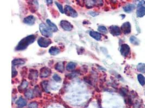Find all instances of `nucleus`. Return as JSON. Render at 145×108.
I'll return each instance as SVG.
<instances>
[{"label": "nucleus", "instance_id": "obj_15", "mask_svg": "<svg viewBox=\"0 0 145 108\" xmlns=\"http://www.w3.org/2000/svg\"><path fill=\"white\" fill-rule=\"evenodd\" d=\"M16 104L18 105V106L20 108H23L27 105V101L22 97L19 98V99L16 102Z\"/></svg>", "mask_w": 145, "mask_h": 108}, {"label": "nucleus", "instance_id": "obj_10", "mask_svg": "<svg viewBox=\"0 0 145 108\" xmlns=\"http://www.w3.org/2000/svg\"><path fill=\"white\" fill-rule=\"evenodd\" d=\"M23 23L29 26H32L35 22V17L33 15H29L23 19Z\"/></svg>", "mask_w": 145, "mask_h": 108}, {"label": "nucleus", "instance_id": "obj_5", "mask_svg": "<svg viewBox=\"0 0 145 108\" xmlns=\"http://www.w3.org/2000/svg\"><path fill=\"white\" fill-rule=\"evenodd\" d=\"M60 26L65 31H71L73 28L72 24L69 22L65 20H62L60 22Z\"/></svg>", "mask_w": 145, "mask_h": 108}, {"label": "nucleus", "instance_id": "obj_24", "mask_svg": "<svg viewBox=\"0 0 145 108\" xmlns=\"http://www.w3.org/2000/svg\"><path fill=\"white\" fill-rule=\"evenodd\" d=\"M43 90L46 92H48V82L47 81H43L41 83Z\"/></svg>", "mask_w": 145, "mask_h": 108}, {"label": "nucleus", "instance_id": "obj_22", "mask_svg": "<svg viewBox=\"0 0 145 108\" xmlns=\"http://www.w3.org/2000/svg\"><path fill=\"white\" fill-rule=\"evenodd\" d=\"M138 80L141 85L144 86L145 85V77L143 75L139 74L138 75Z\"/></svg>", "mask_w": 145, "mask_h": 108}, {"label": "nucleus", "instance_id": "obj_6", "mask_svg": "<svg viewBox=\"0 0 145 108\" xmlns=\"http://www.w3.org/2000/svg\"><path fill=\"white\" fill-rule=\"evenodd\" d=\"M110 34L114 36H120L122 33L121 28L117 26H111L109 28Z\"/></svg>", "mask_w": 145, "mask_h": 108}, {"label": "nucleus", "instance_id": "obj_32", "mask_svg": "<svg viewBox=\"0 0 145 108\" xmlns=\"http://www.w3.org/2000/svg\"><path fill=\"white\" fill-rule=\"evenodd\" d=\"M18 75V71L14 67L12 68V77H15L16 75Z\"/></svg>", "mask_w": 145, "mask_h": 108}, {"label": "nucleus", "instance_id": "obj_18", "mask_svg": "<svg viewBox=\"0 0 145 108\" xmlns=\"http://www.w3.org/2000/svg\"><path fill=\"white\" fill-rule=\"evenodd\" d=\"M55 69L60 72H63L64 70V64L62 62H58L55 66Z\"/></svg>", "mask_w": 145, "mask_h": 108}, {"label": "nucleus", "instance_id": "obj_16", "mask_svg": "<svg viewBox=\"0 0 145 108\" xmlns=\"http://www.w3.org/2000/svg\"><path fill=\"white\" fill-rule=\"evenodd\" d=\"M61 51H60V49L57 47H52L50 50H49V53H50L51 55H53L55 56L58 55V54L60 53Z\"/></svg>", "mask_w": 145, "mask_h": 108}, {"label": "nucleus", "instance_id": "obj_17", "mask_svg": "<svg viewBox=\"0 0 145 108\" xmlns=\"http://www.w3.org/2000/svg\"><path fill=\"white\" fill-rule=\"evenodd\" d=\"M38 75V72L37 70L31 69L30 70V74L29 75V80H36Z\"/></svg>", "mask_w": 145, "mask_h": 108}, {"label": "nucleus", "instance_id": "obj_4", "mask_svg": "<svg viewBox=\"0 0 145 108\" xmlns=\"http://www.w3.org/2000/svg\"><path fill=\"white\" fill-rule=\"evenodd\" d=\"M51 43V40L48 38L41 37L38 40V44L40 47L42 48H47Z\"/></svg>", "mask_w": 145, "mask_h": 108}, {"label": "nucleus", "instance_id": "obj_2", "mask_svg": "<svg viewBox=\"0 0 145 108\" xmlns=\"http://www.w3.org/2000/svg\"><path fill=\"white\" fill-rule=\"evenodd\" d=\"M39 30L41 35L46 38H48L53 36L52 32L50 28L46 26L44 23H41L40 24Z\"/></svg>", "mask_w": 145, "mask_h": 108}, {"label": "nucleus", "instance_id": "obj_23", "mask_svg": "<svg viewBox=\"0 0 145 108\" xmlns=\"http://www.w3.org/2000/svg\"><path fill=\"white\" fill-rule=\"evenodd\" d=\"M138 71L141 73H145V64L144 63H139L137 66Z\"/></svg>", "mask_w": 145, "mask_h": 108}, {"label": "nucleus", "instance_id": "obj_34", "mask_svg": "<svg viewBox=\"0 0 145 108\" xmlns=\"http://www.w3.org/2000/svg\"><path fill=\"white\" fill-rule=\"evenodd\" d=\"M47 2V3H52V1H46Z\"/></svg>", "mask_w": 145, "mask_h": 108}, {"label": "nucleus", "instance_id": "obj_29", "mask_svg": "<svg viewBox=\"0 0 145 108\" xmlns=\"http://www.w3.org/2000/svg\"><path fill=\"white\" fill-rule=\"evenodd\" d=\"M53 80L57 82H60L62 81L61 77H60L58 75H57L56 74H54V75L53 76Z\"/></svg>", "mask_w": 145, "mask_h": 108}, {"label": "nucleus", "instance_id": "obj_19", "mask_svg": "<svg viewBox=\"0 0 145 108\" xmlns=\"http://www.w3.org/2000/svg\"><path fill=\"white\" fill-rule=\"evenodd\" d=\"M76 67V64L74 62H69L66 66V69L69 71H72L75 69Z\"/></svg>", "mask_w": 145, "mask_h": 108}, {"label": "nucleus", "instance_id": "obj_8", "mask_svg": "<svg viewBox=\"0 0 145 108\" xmlns=\"http://www.w3.org/2000/svg\"><path fill=\"white\" fill-rule=\"evenodd\" d=\"M120 53L124 57H127L130 53V47L127 44H123L120 48Z\"/></svg>", "mask_w": 145, "mask_h": 108}, {"label": "nucleus", "instance_id": "obj_9", "mask_svg": "<svg viewBox=\"0 0 145 108\" xmlns=\"http://www.w3.org/2000/svg\"><path fill=\"white\" fill-rule=\"evenodd\" d=\"M51 74V70L47 67H43L41 69L40 72V76L41 78H46L50 76Z\"/></svg>", "mask_w": 145, "mask_h": 108}, {"label": "nucleus", "instance_id": "obj_1", "mask_svg": "<svg viewBox=\"0 0 145 108\" xmlns=\"http://www.w3.org/2000/svg\"><path fill=\"white\" fill-rule=\"evenodd\" d=\"M35 39H36V37L34 35H29V36L23 38L19 42L18 45L15 48V50L19 51L26 49L29 45L32 44L35 41Z\"/></svg>", "mask_w": 145, "mask_h": 108}, {"label": "nucleus", "instance_id": "obj_25", "mask_svg": "<svg viewBox=\"0 0 145 108\" xmlns=\"http://www.w3.org/2000/svg\"><path fill=\"white\" fill-rule=\"evenodd\" d=\"M87 2H88L86 3V7L88 8H92L96 4L100 3L96 2L97 1H87Z\"/></svg>", "mask_w": 145, "mask_h": 108}, {"label": "nucleus", "instance_id": "obj_30", "mask_svg": "<svg viewBox=\"0 0 145 108\" xmlns=\"http://www.w3.org/2000/svg\"><path fill=\"white\" fill-rule=\"evenodd\" d=\"M38 104L36 102H32L28 105V108H37Z\"/></svg>", "mask_w": 145, "mask_h": 108}, {"label": "nucleus", "instance_id": "obj_12", "mask_svg": "<svg viewBox=\"0 0 145 108\" xmlns=\"http://www.w3.org/2000/svg\"><path fill=\"white\" fill-rule=\"evenodd\" d=\"M136 15L139 17H143L145 15V7L143 6H139L136 10Z\"/></svg>", "mask_w": 145, "mask_h": 108}, {"label": "nucleus", "instance_id": "obj_11", "mask_svg": "<svg viewBox=\"0 0 145 108\" xmlns=\"http://www.w3.org/2000/svg\"><path fill=\"white\" fill-rule=\"evenodd\" d=\"M46 23L47 24L48 28H50L51 31L57 32V31H58V27H57V26L55 24H54L53 22H52L50 21V20L47 19V20H46Z\"/></svg>", "mask_w": 145, "mask_h": 108}, {"label": "nucleus", "instance_id": "obj_7", "mask_svg": "<svg viewBox=\"0 0 145 108\" xmlns=\"http://www.w3.org/2000/svg\"><path fill=\"white\" fill-rule=\"evenodd\" d=\"M131 24L129 22H126L122 24L121 27V30L122 32L124 34L127 35L130 33L131 32Z\"/></svg>", "mask_w": 145, "mask_h": 108}, {"label": "nucleus", "instance_id": "obj_26", "mask_svg": "<svg viewBox=\"0 0 145 108\" xmlns=\"http://www.w3.org/2000/svg\"><path fill=\"white\" fill-rule=\"evenodd\" d=\"M98 31L100 32H102V33L103 34H106L108 32L107 29H106L105 27L103 26H101L98 27Z\"/></svg>", "mask_w": 145, "mask_h": 108}, {"label": "nucleus", "instance_id": "obj_28", "mask_svg": "<svg viewBox=\"0 0 145 108\" xmlns=\"http://www.w3.org/2000/svg\"><path fill=\"white\" fill-rule=\"evenodd\" d=\"M55 3H56V4L57 5V7H58L59 10L60 11V12H61L62 14L64 13V10L63 9V7H62V5L61 4L57 2H56Z\"/></svg>", "mask_w": 145, "mask_h": 108}, {"label": "nucleus", "instance_id": "obj_21", "mask_svg": "<svg viewBox=\"0 0 145 108\" xmlns=\"http://www.w3.org/2000/svg\"><path fill=\"white\" fill-rule=\"evenodd\" d=\"M129 40L130 43L135 45H138L140 44V41H139V40L136 37L134 36H131L130 37Z\"/></svg>", "mask_w": 145, "mask_h": 108}, {"label": "nucleus", "instance_id": "obj_31", "mask_svg": "<svg viewBox=\"0 0 145 108\" xmlns=\"http://www.w3.org/2000/svg\"><path fill=\"white\" fill-rule=\"evenodd\" d=\"M28 82H27L26 81H23L22 83H21V85L20 86H21V89H24V88H27V86H28Z\"/></svg>", "mask_w": 145, "mask_h": 108}, {"label": "nucleus", "instance_id": "obj_14", "mask_svg": "<svg viewBox=\"0 0 145 108\" xmlns=\"http://www.w3.org/2000/svg\"><path fill=\"white\" fill-rule=\"evenodd\" d=\"M125 12L129 13L135 9V6L133 4H128L123 8Z\"/></svg>", "mask_w": 145, "mask_h": 108}, {"label": "nucleus", "instance_id": "obj_3", "mask_svg": "<svg viewBox=\"0 0 145 108\" xmlns=\"http://www.w3.org/2000/svg\"><path fill=\"white\" fill-rule=\"evenodd\" d=\"M64 13L67 16H70L71 17L76 18L78 16V13L70 5H66L64 8Z\"/></svg>", "mask_w": 145, "mask_h": 108}, {"label": "nucleus", "instance_id": "obj_13", "mask_svg": "<svg viewBox=\"0 0 145 108\" xmlns=\"http://www.w3.org/2000/svg\"><path fill=\"white\" fill-rule=\"evenodd\" d=\"M89 35L93 39L97 40H101V38H102V35L100 33L95 31H90L89 32Z\"/></svg>", "mask_w": 145, "mask_h": 108}, {"label": "nucleus", "instance_id": "obj_33", "mask_svg": "<svg viewBox=\"0 0 145 108\" xmlns=\"http://www.w3.org/2000/svg\"><path fill=\"white\" fill-rule=\"evenodd\" d=\"M89 14L91 15V16H97V15L98 14V13H96V12H90L89 13Z\"/></svg>", "mask_w": 145, "mask_h": 108}, {"label": "nucleus", "instance_id": "obj_20", "mask_svg": "<svg viewBox=\"0 0 145 108\" xmlns=\"http://www.w3.org/2000/svg\"><path fill=\"white\" fill-rule=\"evenodd\" d=\"M25 63V60L22 58H16L12 61V64L14 66L16 65H21Z\"/></svg>", "mask_w": 145, "mask_h": 108}, {"label": "nucleus", "instance_id": "obj_27", "mask_svg": "<svg viewBox=\"0 0 145 108\" xmlns=\"http://www.w3.org/2000/svg\"><path fill=\"white\" fill-rule=\"evenodd\" d=\"M25 96L27 97V98H28L29 99H31L33 98V91L32 90H28L25 93Z\"/></svg>", "mask_w": 145, "mask_h": 108}]
</instances>
